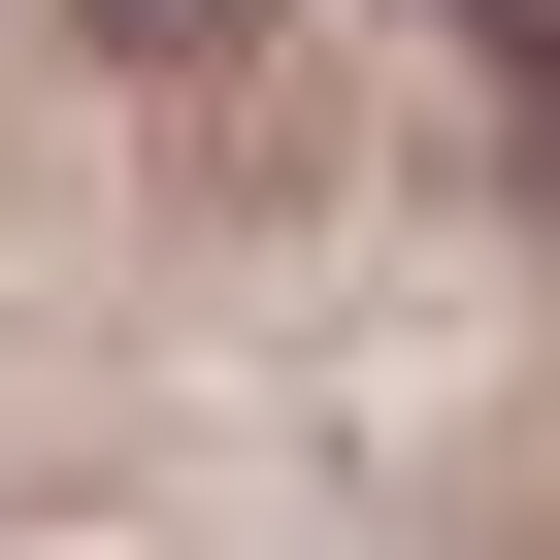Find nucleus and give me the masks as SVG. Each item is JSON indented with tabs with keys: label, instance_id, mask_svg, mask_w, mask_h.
Here are the masks:
<instances>
[{
	"label": "nucleus",
	"instance_id": "f257e3e1",
	"mask_svg": "<svg viewBox=\"0 0 560 560\" xmlns=\"http://www.w3.org/2000/svg\"><path fill=\"white\" fill-rule=\"evenodd\" d=\"M462 34H494V100H527V165H560V0H462Z\"/></svg>",
	"mask_w": 560,
	"mask_h": 560
}]
</instances>
